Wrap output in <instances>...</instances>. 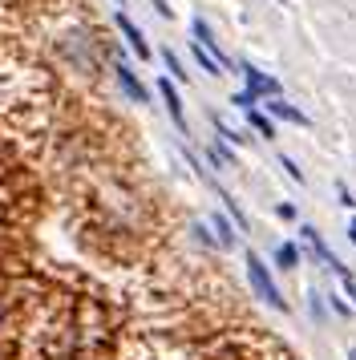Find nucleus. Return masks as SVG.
<instances>
[{"label":"nucleus","instance_id":"nucleus-1","mask_svg":"<svg viewBox=\"0 0 356 360\" xmlns=\"http://www.w3.org/2000/svg\"><path fill=\"white\" fill-rule=\"evenodd\" d=\"M247 279H251V288H255V295L267 304V308L275 311H288V300L279 295V288H275L272 271H267V263L259 259V255H247Z\"/></svg>","mask_w":356,"mask_h":360},{"label":"nucleus","instance_id":"nucleus-2","mask_svg":"<svg viewBox=\"0 0 356 360\" xmlns=\"http://www.w3.org/2000/svg\"><path fill=\"white\" fill-rule=\"evenodd\" d=\"M239 73H243V82H247V89L255 94V101H263V98H279L284 89H279V82L275 77H267L263 69H255V65H239Z\"/></svg>","mask_w":356,"mask_h":360},{"label":"nucleus","instance_id":"nucleus-3","mask_svg":"<svg viewBox=\"0 0 356 360\" xmlns=\"http://www.w3.org/2000/svg\"><path fill=\"white\" fill-rule=\"evenodd\" d=\"M191 33H194V41H198V45H203V49H207L210 57H215V61L223 65V73H227V69H231V61H227V53H223V45H219L215 29H210V25H207L203 17H194V20H191Z\"/></svg>","mask_w":356,"mask_h":360},{"label":"nucleus","instance_id":"nucleus-4","mask_svg":"<svg viewBox=\"0 0 356 360\" xmlns=\"http://www.w3.org/2000/svg\"><path fill=\"white\" fill-rule=\"evenodd\" d=\"M113 77H117V85H122V94H126L129 101H146V98H150V94H146V85L134 77V69H129L122 57L113 61Z\"/></svg>","mask_w":356,"mask_h":360},{"label":"nucleus","instance_id":"nucleus-5","mask_svg":"<svg viewBox=\"0 0 356 360\" xmlns=\"http://www.w3.org/2000/svg\"><path fill=\"white\" fill-rule=\"evenodd\" d=\"M158 94H162V105H166L170 122L178 126V134H186V114H182V98H178V89L170 85V77H162V82H158Z\"/></svg>","mask_w":356,"mask_h":360},{"label":"nucleus","instance_id":"nucleus-6","mask_svg":"<svg viewBox=\"0 0 356 360\" xmlns=\"http://www.w3.org/2000/svg\"><path fill=\"white\" fill-rule=\"evenodd\" d=\"M117 29H122V37H126L129 41V49L138 53V57H142V61H150V57H154V53H150V45H146V37H142V29H138V25H134V20L126 17V13H117Z\"/></svg>","mask_w":356,"mask_h":360},{"label":"nucleus","instance_id":"nucleus-7","mask_svg":"<svg viewBox=\"0 0 356 360\" xmlns=\"http://www.w3.org/2000/svg\"><path fill=\"white\" fill-rule=\"evenodd\" d=\"M207 223H210V231H215V243H219V251H231V247L239 243V239H235V231H231V223H227L223 214H210Z\"/></svg>","mask_w":356,"mask_h":360},{"label":"nucleus","instance_id":"nucleus-8","mask_svg":"<svg viewBox=\"0 0 356 360\" xmlns=\"http://www.w3.org/2000/svg\"><path fill=\"white\" fill-rule=\"evenodd\" d=\"M267 110H272L275 117H284V122H295V126H307V117L291 105V101H284V94L279 98H267Z\"/></svg>","mask_w":356,"mask_h":360},{"label":"nucleus","instance_id":"nucleus-9","mask_svg":"<svg viewBox=\"0 0 356 360\" xmlns=\"http://www.w3.org/2000/svg\"><path fill=\"white\" fill-rule=\"evenodd\" d=\"M272 259H275L279 271H295V267H300V247H295V243H279Z\"/></svg>","mask_w":356,"mask_h":360},{"label":"nucleus","instance_id":"nucleus-10","mask_svg":"<svg viewBox=\"0 0 356 360\" xmlns=\"http://www.w3.org/2000/svg\"><path fill=\"white\" fill-rule=\"evenodd\" d=\"M247 122L255 126V134H259V138H267V142H272V138H275V126H272V117H267V114H259L255 105L247 110Z\"/></svg>","mask_w":356,"mask_h":360},{"label":"nucleus","instance_id":"nucleus-11","mask_svg":"<svg viewBox=\"0 0 356 360\" xmlns=\"http://www.w3.org/2000/svg\"><path fill=\"white\" fill-rule=\"evenodd\" d=\"M194 61H198V69H203V73H210V77H219V73H223V65H219V61H215V57H210L207 49H203V45H198V41H194Z\"/></svg>","mask_w":356,"mask_h":360},{"label":"nucleus","instance_id":"nucleus-12","mask_svg":"<svg viewBox=\"0 0 356 360\" xmlns=\"http://www.w3.org/2000/svg\"><path fill=\"white\" fill-rule=\"evenodd\" d=\"M324 300H328V295H324V292H316V288L307 292V311H312V320H316V324H324V316H328V308H324Z\"/></svg>","mask_w":356,"mask_h":360},{"label":"nucleus","instance_id":"nucleus-13","mask_svg":"<svg viewBox=\"0 0 356 360\" xmlns=\"http://www.w3.org/2000/svg\"><path fill=\"white\" fill-rule=\"evenodd\" d=\"M207 158H210L215 166H235V154L227 150V142H215V146L207 150Z\"/></svg>","mask_w":356,"mask_h":360},{"label":"nucleus","instance_id":"nucleus-14","mask_svg":"<svg viewBox=\"0 0 356 360\" xmlns=\"http://www.w3.org/2000/svg\"><path fill=\"white\" fill-rule=\"evenodd\" d=\"M162 61H166V69H170V77H174V82H186V69H182V61H178L170 49H162Z\"/></svg>","mask_w":356,"mask_h":360},{"label":"nucleus","instance_id":"nucleus-15","mask_svg":"<svg viewBox=\"0 0 356 360\" xmlns=\"http://www.w3.org/2000/svg\"><path fill=\"white\" fill-rule=\"evenodd\" d=\"M219 198H223V202H227V211L235 214V227H239V231H247V214L239 211V202H235V198L227 195V191H223V195H219Z\"/></svg>","mask_w":356,"mask_h":360},{"label":"nucleus","instance_id":"nucleus-16","mask_svg":"<svg viewBox=\"0 0 356 360\" xmlns=\"http://www.w3.org/2000/svg\"><path fill=\"white\" fill-rule=\"evenodd\" d=\"M215 134H219V142H243V134H235L231 126H223V122H215Z\"/></svg>","mask_w":356,"mask_h":360},{"label":"nucleus","instance_id":"nucleus-17","mask_svg":"<svg viewBox=\"0 0 356 360\" xmlns=\"http://www.w3.org/2000/svg\"><path fill=\"white\" fill-rule=\"evenodd\" d=\"M279 166H284V170H288V174H291V179H295V182H304V170H300V166L291 162L288 154H279Z\"/></svg>","mask_w":356,"mask_h":360},{"label":"nucleus","instance_id":"nucleus-18","mask_svg":"<svg viewBox=\"0 0 356 360\" xmlns=\"http://www.w3.org/2000/svg\"><path fill=\"white\" fill-rule=\"evenodd\" d=\"M235 105H239V110H251V105H255V94H251V89H239V94H235Z\"/></svg>","mask_w":356,"mask_h":360},{"label":"nucleus","instance_id":"nucleus-19","mask_svg":"<svg viewBox=\"0 0 356 360\" xmlns=\"http://www.w3.org/2000/svg\"><path fill=\"white\" fill-rule=\"evenodd\" d=\"M336 195H340V207H352L356 198L348 195V186H344V182H336Z\"/></svg>","mask_w":356,"mask_h":360},{"label":"nucleus","instance_id":"nucleus-20","mask_svg":"<svg viewBox=\"0 0 356 360\" xmlns=\"http://www.w3.org/2000/svg\"><path fill=\"white\" fill-rule=\"evenodd\" d=\"M328 304H332V311H336V316H348V304H344L340 295H328Z\"/></svg>","mask_w":356,"mask_h":360},{"label":"nucleus","instance_id":"nucleus-21","mask_svg":"<svg viewBox=\"0 0 356 360\" xmlns=\"http://www.w3.org/2000/svg\"><path fill=\"white\" fill-rule=\"evenodd\" d=\"M275 214H279V219H295V207H291V202H279V207H275Z\"/></svg>","mask_w":356,"mask_h":360},{"label":"nucleus","instance_id":"nucleus-22","mask_svg":"<svg viewBox=\"0 0 356 360\" xmlns=\"http://www.w3.org/2000/svg\"><path fill=\"white\" fill-rule=\"evenodd\" d=\"M340 279H344V292L352 295V304H356V279H352V271H348V276H340Z\"/></svg>","mask_w":356,"mask_h":360},{"label":"nucleus","instance_id":"nucleus-23","mask_svg":"<svg viewBox=\"0 0 356 360\" xmlns=\"http://www.w3.org/2000/svg\"><path fill=\"white\" fill-rule=\"evenodd\" d=\"M348 360H356V352H348Z\"/></svg>","mask_w":356,"mask_h":360},{"label":"nucleus","instance_id":"nucleus-24","mask_svg":"<svg viewBox=\"0 0 356 360\" xmlns=\"http://www.w3.org/2000/svg\"><path fill=\"white\" fill-rule=\"evenodd\" d=\"M0 320H4V308H0Z\"/></svg>","mask_w":356,"mask_h":360}]
</instances>
